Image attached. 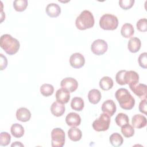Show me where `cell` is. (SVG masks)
Returning a JSON list of instances; mask_svg holds the SVG:
<instances>
[{
	"instance_id": "1",
	"label": "cell",
	"mask_w": 147,
	"mask_h": 147,
	"mask_svg": "<svg viewBox=\"0 0 147 147\" xmlns=\"http://www.w3.org/2000/svg\"><path fill=\"white\" fill-rule=\"evenodd\" d=\"M0 46L5 52L9 55L16 54L19 50L20 44L18 40L9 34H4L0 38Z\"/></svg>"
},
{
	"instance_id": "2",
	"label": "cell",
	"mask_w": 147,
	"mask_h": 147,
	"mask_svg": "<svg viewBox=\"0 0 147 147\" xmlns=\"http://www.w3.org/2000/svg\"><path fill=\"white\" fill-rule=\"evenodd\" d=\"M115 96L121 107L124 110H131L135 105V99L126 88H119L115 93Z\"/></svg>"
},
{
	"instance_id": "3",
	"label": "cell",
	"mask_w": 147,
	"mask_h": 147,
	"mask_svg": "<svg viewBox=\"0 0 147 147\" xmlns=\"http://www.w3.org/2000/svg\"><path fill=\"white\" fill-rule=\"evenodd\" d=\"M94 23L95 20L93 14L87 10L82 11L75 21L76 28L81 30L91 28L94 25Z\"/></svg>"
},
{
	"instance_id": "4",
	"label": "cell",
	"mask_w": 147,
	"mask_h": 147,
	"mask_svg": "<svg viewBox=\"0 0 147 147\" xmlns=\"http://www.w3.org/2000/svg\"><path fill=\"white\" fill-rule=\"evenodd\" d=\"M99 26L103 30H113L118 26V20L114 15L105 14L99 20Z\"/></svg>"
},
{
	"instance_id": "5",
	"label": "cell",
	"mask_w": 147,
	"mask_h": 147,
	"mask_svg": "<svg viewBox=\"0 0 147 147\" xmlns=\"http://www.w3.org/2000/svg\"><path fill=\"white\" fill-rule=\"evenodd\" d=\"M110 124V117L106 114L102 113L100 117L92 123V127L96 131H103L108 130Z\"/></svg>"
},
{
	"instance_id": "6",
	"label": "cell",
	"mask_w": 147,
	"mask_h": 147,
	"mask_svg": "<svg viewBox=\"0 0 147 147\" xmlns=\"http://www.w3.org/2000/svg\"><path fill=\"white\" fill-rule=\"evenodd\" d=\"M65 135L61 128L53 129L51 131V145L53 147H62L65 144Z\"/></svg>"
},
{
	"instance_id": "7",
	"label": "cell",
	"mask_w": 147,
	"mask_h": 147,
	"mask_svg": "<svg viewBox=\"0 0 147 147\" xmlns=\"http://www.w3.org/2000/svg\"><path fill=\"white\" fill-rule=\"evenodd\" d=\"M108 49L107 43L103 40L97 39L91 44V49L92 52L96 55H103Z\"/></svg>"
},
{
	"instance_id": "8",
	"label": "cell",
	"mask_w": 147,
	"mask_h": 147,
	"mask_svg": "<svg viewBox=\"0 0 147 147\" xmlns=\"http://www.w3.org/2000/svg\"><path fill=\"white\" fill-rule=\"evenodd\" d=\"M130 90L133 92L141 99H146L147 86L145 84L137 83L129 86Z\"/></svg>"
},
{
	"instance_id": "9",
	"label": "cell",
	"mask_w": 147,
	"mask_h": 147,
	"mask_svg": "<svg viewBox=\"0 0 147 147\" xmlns=\"http://www.w3.org/2000/svg\"><path fill=\"white\" fill-rule=\"evenodd\" d=\"M60 86L69 92H72L77 89L78 83L77 80L73 78H65L61 81Z\"/></svg>"
},
{
	"instance_id": "10",
	"label": "cell",
	"mask_w": 147,
	"mask_h": 147,
	"mask_svg": "<svg viewBox=\"0 0 147 147\" xmlns=\"http://www.w3.org/2000/svg\"><path fill=\"white\" fill-rule=\"evenodd\" d=\"M69 63L74 68H80L85 64L84 57L80 53H73L69 57Z\"/></svg>"
},
{
	"instance_id": "11",
	"label": "cell",
	"mask_w": 147,
	"mask_h": 147,
	"mask_svg": "<svg viewBox=\"0 0 147 147\" xmlns=\"http://www.w3.org/2000/svg\"><path fill=\"white\" fill-rule=\"evenodd\" d=\"M139 82V75L134 71H126L124 74V82L129 86L138 83Z\"/></svg>"
},
{
	"instance_id": "12",
	"label": "cell",
	"mask_w": 147,
	"mask_h": 147,
	"mask_svg": "<svg viewBox=\"0 0 147 147\" xmlns=\"http://www.w3.org/2000/svg\"><path fill=\"white\" fill-rule=\"evenodd\" d=\"M117 110L116 105L113 100L108 99L105 101L102 105V110L104 113L108 114L109 116H113Z\"/></svg>"
},
{
	"instance_id": "13",
	"label": "cell",
	"mask_w": 147,
	"mask_h": 147,
	"mask_svg": "<svg viewBox=\"0 0 147 147\" xmlns=\"http://www.w3.org/2000/svg\"><path fill=\"white\" fill-rule=\"evenodd\" d=\"M65 122L69 126H78L81 123V118L76 113L71 112L65 117Z\"/></svg>"
},
{
	"instance_id": "14",
	"label": "cell",
	"mask_w": 147,
	"mask_h": 147,
	"mask_svg": "<svg viewBox=\"0 0 147 147\" xmlns=\"http://www.w3.org/2000/svg\"><path fill=\"white\" fill-rule=\"evenodd\" d=\"M56 101L60 103H67L70 99L69 92L64 88H61L57 90L56 92Z\"/></svg>"
},
{
	"instance_id": "15",
	"label": "cell",
	"mask_w": 147,
	"mask_h": 147,
	"mask_svg": "<svg viewBox=\"0 0 147 147\" xmlns=\"http://www.w3.org/2000/svg\"><path fill=\"white\" fill-rule=\"evenodd\" d=\"M147 123L146 118L141 114H136L131 119V124L133 127L141 129L146 126Z\"/></svg>"
},
{
	"instance_id": "16",
	"label": "cell",
	"mask_w": 147,
	"mask_h": 147,
	"mask_svg": "<svg viewBox=\"0 0 147 147\" xmlns=\"http://www.w3.org/2000/svg\"><path fill=\"white\" fill-rule=\"evenodd\" d=\"M47 14L52 18L58 17L61 13V8L59 5L55 3H49L45 9Z\"/></svg>"
},
{
	"instance_id": "17",
	"label": "cell",
	"mask_w": 147,
	"mask_h": 147,
	"mask_svg": "<svg viewBox=\"0 0 147 147\" xmlns=\"http://www.w3.org/2000/svg\"><path fill=\"white\" fill-rule=\"evenodd\" d=\"M16 118L21 122H27L31 118L30 111L25 107H21L16 111Z\"/></svg>"
},
{
	"instance_id": "18",
	"label": "cell",
	"mask_w": 147,
	"mask_h": 147,
	"mask_svg": "<svg viewBox=\"0 0 147 147\" xmlns=\"http://www.w3.org/2000/svg\"><path fill=\"white\" fill-rule=\"evenodd\" d=\"M65 106L64 104L60 103L57 101L54 102L51 106V111L52 114L56 117H60L63 115L65 112Z\"/></svg>"
},
{
	"instance_id": "19",
	"label": "cell",
	"mask_w": 147,
	"mask_h": 147,
	"mask_svg": "<svg viewBox=\"0 0 147 147\" xmlns=\"http://www.w3.org/2000/svg\"><path fill=\"white\" fill-rule=\"evenodd\" d=\"M141 46V41L137 37H132L128 41L127 48L131 53L137 52L140 49Z\"/></svg>"
},
{
	"instance_id": "20",
	"label": "cell",
	"mask_w": 147,
	"mask_h": 147,
	"mask_svg": "<svg viewBox=\"0 0 147 147\" xmlns=\"http://www.w3.org/2000/svg\"><path fill=\"white\" fill-rule=\"evenodd\" d=\"M68 136L69 138L74 142L79 141L82 137V131L75 126L71 127L68 131Z\"/></svg>"
},
{
	"instance_id": "21",
	"label": "cell",
	"mask_w": 147,
	"mask_h": 147,
	"mask_svg": "<svg viewBox=\"0 0 147 147\" xmlns=\"http://www.w3.org/2000/svg\"><path fill=\"white\" fill-rule=\"evenodd\" d=\"M102 95L100 92L97 89L91 90L88 94V99L89 102L94 105L97 104L99 102Z\"/></svg>"
},
{
	"instance_id": "22",
	"label": "cell",
	"mask_w": 147,
	"mask_h": 147,
	"mask_svg": "<svg viewBox=\"0 0 147 147\" xmlns=\"http://www.w3.org/2000/svg\"><path fill=\"white\" fill-rule=\"evenodd\" d=\"M121 33L125 38H131L134 33V29L133 25L129 23L123 24L121 28Z\"/></svg>"
},
{
	"instance_id": "23",
	"label": "cell",
	"mask_w": 147,
	"mask_h": 147,
	"mask_svg": "<svg viewBox=\"0 0 147 147\" xmlns=\"http://www.w3.org/2000/svg\"><path fill=\"white\" fill-rule=\"evenodd\" d=\"M11 134L16 138H21L24 134V129L23 126L17 123H14L11 125L10 128Z\"/></svg>"
},
{
	"instance_id": "24",
	"label": "cell",
	"mask_w": 147,
	"mask_h": 147,
	"mask_svg": "<svg viewBox=\"0 0 147 147\" xmlns=\"http://www.w3.org/2000/svg\"><path fill=\"white\" fill-rule=\"evenodd\" d=\"M99 87L101 89L105 91L110 90L113 85L114 82L113 79L109 76H104L99 81Z\"/></svg>"
},
{
	"instance_id": "25",
	"label": "cell",
	"mask_w": 147,
	"mask_h": 147,
	"mask_svg": "<svg viewBox=\"0 0 147 147\" xmlns=\"http://www.w3.org/2000/svg\"><path fill=\"white\" fill-rule=\"evenodd\" d=\"M84 106V100L80 97H74L71 102V107L72 109L75 111H82Z\"/></svg>"
},
{
	"instance_id": "26",
	"label": "cell",
	"mask_w": 147,
	"mask_h": 147,
	"mask_svg": "<svg viewBox=\"0 0 147 147\" xmlns=\"http://www.w3.org/2000/svg\"><path fill=\"white\" fill-rule=\"evenodd\" d=\"M109 141L111 145L114 147H118L122 145L123 140L121 135L118 133H113L109 138Z\"/></svg>"
},
{
	"instance_id": "27",
	"label": "cell",
	"mask_w": 147,
	"mask_h": 147,
	"mask_svg": "<svg viewBox=\"0 0 147 147\" xmlns=\"http://www.w3.org/2000/svg\"><path fill=\"white\" fill-rule=\"evenodd\" d=\"M115 121L116 122V124L119 127H122V126L129 123L128 116L126 114L122 113L117 114L115 118Z\"/></svg>"
},
{
	"instance_id": "28",
	"label": "cell",
	"mask_w": 147,
	"mask_h": 147,
	"mask_svg": "<svg viewBox=\"0 0 147 147\" xmlns=\"http://www.w3.org/2000/svg\"><path fill=\"white\" fill-rule=\"evenodd\" d=\"M54 92V87L50 84H43L40 87V92L44 96H49L53 94Z\"/></svg>"
},
{
	"instance_id": "29",
	"label": "cell",
	"mask_w": 147,
	"mask_h": 147,
	"mask_svg": "<svg viewBox=\"0 0 147 147\" xmlns=\"http://www.w3.org/2000/svg\"><path fill=\"white\" fill-rule=\"evenodd\" d=\"M28 2L27 0H16L13 2V7L17 11L21 12L27 7Z\"/></svg>"
},
{
	"instance_id": "30",
	"label": "cell",
	"mask_w": 147,
	"mask_h": 147,
	"mask_svg": "<svg viewBox=\"0 0 147 147\" xmlns=\"http://www.w3.org/2000/svg\"><path fill=\"white\" fill-rule=\"evenodd\" d=\"M121 133L125 137L129 138L134 134V129L131 125L127 123L121 127Z\"/></svg>"
},
{
	"instance_id": "31",
	"label": "cell",
	"mask_w": 147,
	"mask_h": 147,
	"mask_svg": "<svg viewBox=\"0 0 147 147\" xmlns=\"http://www.w3.org/2000/svg\"><path fill=\"white\" fill-rule=\"evenodd\" d=\"M11 141V136L5 131L1 132L0 134V145L2 146H6L9 145Z\"/></svg>"
},
{
	"instance_id": "32",
	"label": "cell",
	"mask_w": 147,
	"mask_h": 147,
	"mask_svg": "<svg viewBox=\"0 0 147 147\" xmlns=\"http://www.w3.org/2000/svg\"><path fill=\"white\" fill-rule=\"evenodd\" d=\"M137 29L142 32H145L147 30V20L146 18L140 19L136 24Z\"/></svg>"
},
{
	"instance_id": "33",
	"label": "cell",
	"mask_w": 147,
	"mask_h": 147,
	"mask_svg": "<svg viewBox=\"0 0 147 147\" xmlns=\"http://www.w3.org/2000/svg\"><path fill=\"white\" fill-rule=\"evenodd\" d=\"M134 2V0H120L119 5L122 9L128 10L133 6Z\"/></svg>"
},
{
	"instance_id": "34",
	"label": "cell",
	"mask_w": 147,
	"mask_h": 147,
	"mask_svg": "<svg viewBox=\"0 0 147 147\" xmlns=\"http://www.w3.org/2000/svg\"><path fill=\"white\" fill-rule=\"evenodd\" d=\"M138 61L140 66L144 69L147 68V53L144 52L140 55Z\"/></svg>"
},
{
	"instance_id": "35",
	"label": "cell",
	"mask_w": 147,
	"mask_h": 147,
	"mask_svg": "<svg viewBox=\"0 0 147 147\" xmlns=\"http://www.w3.org/2000/svg\"><path fill=\"white\" fill-rule=\"evenodd\" d=\"M126 70H121L118 71L115 75V80L117 83L121 86L125 85L124 82V74Z\"/></svg>"
},
{
	"instance_id": "36",
	"label": "cell",
	"mask_w": 147,
	"mask_h": 147,
	"mask_svg": "<svg viewBox=\"0 0 147 147\" xmlns=\"http://www.w3.org/2000/svg\"><path fill=\"white\" fill-rule=\"evenodd\" d=\"M1 60H0V69L1 71L5 69L7 65V60L6 56H5L3 54H0Z\"/></svg>"
},
{
	"instance_id": "37",
	"label": "cell",
	"mask_w": 147,
	"mask_h": 147,
	"mask_svg": "<svg viewBox=\"0 0 147 147\" xmlns=\"http://www.w3.org/2000/svg\"><path fill=\"white\" fill-rule=\"evenodd\" d=\"M139 110L141 113L146 114V99H142L139 104Z\"/></svg>"
},
{
	"instance_id": "38",
	"label": "cell",
	"mask_w": 147,
	"mask_h": 147,
	"mask_svg": "<svg viewBox=\"0 0 147 147\" xmlns=\"http://www.w3.org/2000/svg\"><path fill=\"white\" fill-rule=\"evenodd\" d=\"M11 146H24V145L22 144H21L20 142H14V143L12 144L11 145Z\"/></svg>"
}]
</instances>
